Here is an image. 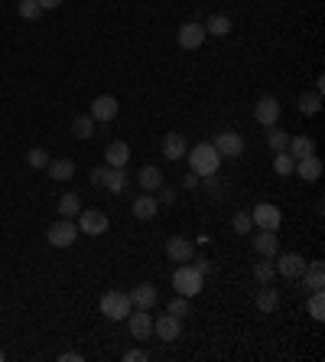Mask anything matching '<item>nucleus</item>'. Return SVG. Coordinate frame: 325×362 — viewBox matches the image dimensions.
<instances>
[{
  "mask_svg": "<svg viewBox=\"0 0 325 362\" xmlns=\"http://www.w3.org/2000/svg\"><path fill=\"white\" fill-rule=\"evenodd\" d=\"M186 160H189V167H192L195 176H202V180H205V176H212V173H218V167H222V157H218V151H215L208 141L189 147Z\"/></svg>",
  "mask_w": 325,
  "mask_h": 362,
  "instance_id": "obj_1",
  "label": "nucleus"
},
{
  "mask_svg": "<svg viewBox=\"0 0 325 362\" xmlns=\"http://www.w3.org/2000/svg\"><path fill=\"white\" fill-rule=\"evenodd\" d=\"M202 271L195 265H179L176 271H173V287H176V294L182 297H195V294H202Z\"/></svg>",
  "mask_w": 325,
  "mask_h": 362,
  "instance_id": "obj_2",
  "label": "nucleus"
},
{
  "mask_svg": "<svg viewBox=\"0 0 325 362\" xmlns=\"http://www.w3.org/2000/svg\"><path fill=\"white\" fill-rule=\"evenodd\" d=\"M130 310H133V304H130V297L124 294V291H104L101 294V314L108 316V320L121 323V320H127Z\"/></svg>",
  "mask_w": 325,
  "mask_h": 362,
  "instance_id": "obj_3",
  "label": "nucleus"
},
{
  "mask_svg": "<svg viewBox=\"0 0 325 362\" xmlns=\"http://www.w3.org/2000/svg\"><path fill=\"white\" fill-rule=\"evenodd\" d=\"M82 232H78V225H75L72 219H59V222H52L46 229V242L52 248H68V245H75V239H78Z\"/></svg>",
  "mask_w": 325,
  "mask_h": 362,
  "instance_id": "obj_4",
  "label": "nucleus"
},
{
  "mask_svg": "<svg viewBox=\"0 0 325 362\" xmlns=\"http://www.w3.org/2000/svg\"><path fill=\"white\" fill-rule=\"evenodd\" d=\"M212 147L218 151V157H228V160H238L244 153V137L238 131H218V137L212 141Z\"/></svg>",
  "mask_w": 325,
  "mask_h": 362,
  "instance_id": "obj_5",
  "label": "nucleus"
},
{
  "mask_svg": "<svg viewBox=\"0 0 325 362\" xmlns=\"http://www.w3.org/2000/svg\"><path fill=\"white\" fill-rule=\"evenodd\" d=\"M251 219L257 229H270V232H277L280 229V222H283V212H280V206H273V202H257L251 209Z\"/></svg>",
  "mask_w": 325,
  "mask_h": 362,
  "instance_id": "obj_6",
  "label": "nucleus"
},
{
  "mask_svg": "<svg viewBox=\"0 0 325 362\" xmlns=\"http://www.w3.org/2000/svg\"><path fill=\"white\" fill-rule=\"evenodd\" d=\"M78 232L98 239V235L108 232V216H104L101 209H82V212H78Z\"/></svg>",
  "mask_w": 325,
  "mask_h": 362,
  "instance_id": "obj_7",
  "label": "nucleus"
},
{
  "mask_svg": "<svg viewBox=\"0 0 325 362\" xmlns=\"http://www.w3.org/2000/svg\"><path fill=\"white\" fill-rule=\"evenodd\" d=\"M153 333H157L163 343H176L179 336H182V320H179V316H173L166 310L163 316H157V320H153Z\"/></svg>",
  "mask_w": 325,
  "mask_h": 362,
  "instance_id": "obj_8",
  "label": "nucleus"
},
{
  "mask_svg": "<svg viewBox=\"0 0 325 362\" xmlns=\"http://www.w3.org/2000/svg\"><path fill=\"white\" fill-rule=\"evenodd\" d=\"M127 297H130V304H133V310H153V307H157V300H159L157 284H150V281L137 284Z\"/></svg>",
  "mask_w": 325,
  "mask_h": 362,
  "instance_id": "obj_9",
  "label": "nucleus"
},
{
  "mask_svg": "<svg viewBox=\"0 0 325 362\" xmlns=\"http://www.w3.org/2000/svg\"><path fill=\"white\" fill-rule=\"evenodd\" d=\"M273 267H277V274H283V277H303V271H306V258L296 255V251H283L280 261H273Z\"/></svg>",
  "mask_w": 325,
  "mask_h": 362,
  "instance_id": "obj_10",
  "label": "nucleus"
},
{
  "mask_svg": "<svg viewBox=\"0 0 325 362\" xmlns=\"http://www.w3.org/2000/svg\"><path fill=\"white\" fill-rule=\"evenodd\" d=\"M254 121L263 124V127H270V124H277L280 121V102L273 95H263L254 105Z\"/></svg>",
  "mask_w": 325,
  "mask_h": 362,
  "instance_id": "obj_11",
  "label": "nucleus"
},
{
  "mask_svg": "<svg viewBox=\"0 0 325 362\" xmlns=\"http://www.w3.org/2000/svg\"><path fill=\"white\" fill-rule=\"evenodd\" d=\"M166 258H169V261L186 265V261H192V258H195V245L189 239H182V235H173V239L166 242Z\"/></svg>",
  "mask_w": 325,
  "mask_h": 362,
  "instance_id": "obj_12",
  "label": "nucleus"
},
{
  "mask_svg": "<svg viewBox=\"0 0 325 362\" xmlns=\"http://www.w3.org/2000/svg\"><path fill=\"white\" fill-rule=\"evenodd\" d=\"M202 43H205V27L198 20H189V23L179 27V46L182 49H198Z\"/></svg>",
  "mask_w": 325,
  "mask_h": 362,
  "instance_id": "obj_13",
  "label": "nucleus"
},
{
  "mask_svg": "<svg viewBox=\"0 0 325 362\" xmlns=\"http://www.w3.org/2000/svg\"><path fill=\"white\" fill-rule=\"evenodd\" d=\"M159 147H163V157H166V160H182V157H186V151H189V144H186V137H182V134L179 131H169L166 137H163V144H159Z\"/></svg>",
  "mask_w": 325,
  "mask_h": 362,
  "instance_id": "obj_14",
  "label": "nucleus"
},
{
  "mask_svg": "<svg viewBox=\"0 0 325 362\" xmlns=\"http://www.w3.org/2000/svg\"><path fill=\"white\" fill-rule=\"evenodd\" d=\"M117 111H121V105H117V98L114 95H98L92 102V118L94 121H114Z\"/></svg>",
  "mask_w": 325,
  "mask_h": 362,
  "instance_id": "obj_15",
  "label": "nucleus"
},
{
  "mask_svg": "<svg viewBox=\"0 0 325 362\" xmlns=\"http://www.w3.org/2000/svg\"><path fill=\"white\" fill-rule=\"evenodd\" d=\"M127 326H130V336L133 340H150V333H153V320H150V310H130L127 314Z\"/></svg>",
  "mask_w": 325,
  "mask_h": 362,
  "instance_id": "obj_16",
  "label": "nucleus"
},
{
  "mask_svg": "<svg viewBox=\"0 0 325 362\" xmlns=\"http://www.w3.org/2000/svg\"><path fill=\"white\" fill-rule=\"evenodd\" d=\"M293 173H296L303 183H316L319 176H322V160H319L316 153H312V157H303V160H296Z\"/></svg>",
  "mask_w": 325,
  "mask_h": 362,
  "instance_id": "obj_17",
  "label": "nucleus"
},
{
  "mask_svg": "<svg viewBox=\"0 0 325 362\" xmlns=\"http://www.w3.org/2000/svg\"><path fill=\"white\" fill-rule=\"evenodd\" d=\"M254 304H257L260 314H277L280 310V291L270 284H260L257 297H254Z\"/></svg>",
  "mask_w": 325,
  "mask_h": 362,
  "instance_id": "obj_18",
  "label": "nucleus"
},
{
  "mask_svg": "<svg viewBox=\"0 0 325 362\" xmlns=\"http://www.w3.org/2000/svg\"><path fill=\"white\" fill-rule=\"evenodd\" d=\"M254 251H257L260 258H277L280 239H277V235H273L270 229H260L257 235H254Z\"/></svg>",
  "mask_w": 325,
  "mask_h": 362,
  "instance_id": "obj_19",
  "label": "nucleus"
},
{
  "mask_svg": "<svg viewBox=\"0 0 325 362\" xmlns=\"http://www.w3.org/2000/svg\"><path fill=\"white\" fill-rule=\"evenodd\" d=\"M130 209H133V216H137V219H153V216H157V209H159V200L157 196H153V193H143V196H137V200H133V206H130Z\"/></svg>",
  "mask_w": 325,
  "mask_h": 362,
  "instance_id": "obj_20",
  "label": "nucleus"
},
{
  "mask_svg": "<svg viewBox=\"0 0 325 362\" xmlns=\"http://www.w3.org/2000/svg\"><path fill=\"white\" fill-rule=\"evenodd\" d=\"M137 183L140 186H143V193H157L159 186H163V170H159V167H143V170L137 173Z\"/></svg>",
  "mask_w": 325,
  "mask_h": 362,
  "instance_id": "obj_21",
  "label": "nucleus"
},
{
  "mask_svg": "<svg viewBox=\"0 0 325 362\" xmlns=\"http://www.w3.org/2000/svg\"><path fill=\"white\" fill-rule=\"evenodd\" d=\"M104 160H108V167H127V160H130V147H127L124 141L108 144V151H104Z\"/></svg>",
  "mask_w": 325,
  "mask_h": 362,
  "instance_id": "obj_22",
  "label": "nucleus"
},
{
  "mask_svg": "<svg viewBox=\"0 0 325 362\" xmlns=\"http://www.w3.org/2000/svg\"><path fill=\"white\" fill-rule=\"evenodd\" d=\"M287 153L293 160H303V157H312L316 153V141L312 137H289V147Z\"/></svg>",
  "mask_w": 325,
  "mask_h": 362,
  "instance_id": "obj_23",
  "label": "nucleus"
},
{
  "mask_svg": "<svg viewBox=\"0 0 325 362\" xmlns=\"http://www.w3.org/2000/svg\"><path fill=\"white\" fill-rule=\"evenodd\" d=\"M202 27H205V36H228L231 33V20L224 17V13H212Z\"/></svg>",
  "mask_w": 325,
  "mask_h": 362,
  "instance_id": "obj_24",
  "label": "nucleus"
},
{
  "mask_svg": "<svg viewBox=\"0 0 325 362\" xmlns=\"http://www.w3.org/2000/svg\"><path fill=\"white\" fill-rule=\"evenodd\" d=\"M127 170H124V167H111V170H108V180H104V190L108 193H114V196H121L124 190H127Z\"/></svg>",
  "mask_w": 325,
  "mask_h": 362,
  "instance_id": "obj_25",
  "label": "nucleus"
},
{
  "mask_svg": "<svg viewBox=\"0 0 325 362\" xmlns=\"http://www.w3.org/2000/svg\"><path fill=\"white\" fill-rule=\"evenodd\" d=\"M303 277H306L309 291H322V287H325V265H322V261H309L306 271H303Z\"/></svg>",
  "mask_w": 325,
  "mask_h": 362,
  "instance_id": "obj_26",
  "label": "nucleus"
},
{
  "mask_svg": "<svg viewBox=\"0 0 325 362\" xmlns=\"http://www.w3.org/2000/svg\"><path fill=\"white\" fill-rule=\"evenodd\" d=\"M46 167H49V176H52L56 183H65V180H72L75 176V163L72 160H49Z\"/></svg>",
  "mask_w": 325,
  "mask_h": 362,
  "instance_id": "obj_27",
  "label": "nucleus"
},
{
  "mask_svg": "<svg viewBox=\"0 0 325 362\" xmlns=\"http://www.w3.org/2000/svg\"><path fill=\"white\" fill-rule=\"evenodd\" d=\"M267 147H270L273 153H283V151L289 147V134L280 131L277 124H270V127H267Z\"/></svg>",
  "mask_w": 325,
  "mask_h": 362,
  "instance_id": "obj_28",
  "label": "nucleus"
},
{
  "mask_svg": "<svg viewBox=\"0 0 325 362\" xmlns=\"http://www.w3.org/2000/svg\"><path fill=\"white\" fill-rule=\"evenodd\" d=\"M82 212V200H78V193H65L62 200H59V216L62 219H75Z\"/></svg>",
  "mask_w": 325,
  "mask_h": 362,
  "instance_id": "obj_29",
  "label": "nucleus"
},
{
  "mask_svg": "<svg viewBox=\"0 0 325 362\" xmlns=\"http://www.w3.org/2000/svg\"><path fill=\"white\" fill-rule=\"evenodd\" d=\"M94 134V118L92 115H78L72 121V137H78V141H88Z\"/></svg>",
  "mask_w": 325,
  "mask_h": 362,
  "instance_id": "obj_30",
  "label": "nucleus"
},
{
  "mask_svg": "<svg viewBox=\"0 0 325 362\" xmlns=\"http://www.w3.org/2000/svg\"><path fill=\"white\" fill-rule=\"evenodd\" d=\"M319 108H322V92H303L299 95V111L303 115H319Z\"/></svg>",
  "mask_w": 325,
  "mask_h": 362,
  "instance_id": "obj_31",
  "label": "nucleus"
},
{
  "mask_svg": "<svg viewBox=\"0 0 325 362\" xmlns=\"http://www.w3.org/2000/svg\"><path fill=\"white\" fill-rule=\"evenodd\" d=\"M231 229L238 232V235H251V232H254V219H251V212H247V209L234 212V219H231Z\"/></svg>",
  "mask_w": 325,
  "mask_h": 362,
  "instance_id": "obj_32",
  "label": "nucleus"
},
{
  "mask_svg": "<svg viewBox=\"0 0 325 362\" xmlns=\"http://www.w3.org/2000/svg\"><path fill=\"white\" fill-rule=\"evenodd\" d=\"M254 277H257L260 284H273V277H277V267H273V261H257L254 265Z\"/></svg>",
  "mask_w": 325,
  "mask_h": 362,
  "instance_id": "obj_33",
  "label": "nucleus"
},
{
  "mask_svg": "<svg viewBox=\"0 0 325 362\" xmlns=\"http://www.w3.org/2000/svg\"><path fill=\"white\" fill-rule=\"evenodd\" d=\"M293 167H296V160H293L287 151L273 153V173H277V176H289V173H293Z\"/></svg>",
  "mask_w": 325,
  "mask_h": 362,
  "instance_id": "obj_34",
  "label": "nucleus"
},
{
  "mask_svg": "<svg viewBox=\"0 0 325 362\" xmlns=\"http://www.w3.org/2000/svg\"><path fill=\"white\" fill-rule=\"evenodd\" d=\"M169 314L173 316H179V320H182V316H189L192 314V304H189V297H182V294H176L173 297V300H169V307H166Z\"/></svg>",
  "mask_w": 325,
  "mask_h": 362,
  "instance_id": "obj_35",
  "label": "nucleus"
},
{
  "mask_svg": "<svg viewBox=\"0 0 325 362\" xmlns=\"http://www.w3.org/2000/svg\"><path fill=\"white\" fill-rule=\"evenodd\" d=\"M309 316L319 320V323L325 320V297H322V291H312V297H309Z\"/></svg>",
  "mask_w": 325,
  "mask_h": 362,
  "instance_id": "obj_36",
  "label": "nucleus"
},
{
  "mask_svg": "<svg viewBox=\"0 0 325 362\" xmlns=\"http://www.w3.org/2000/svg\"><path fill=\"white\" fill-rule=\"evenodd\" d=\"M43 7H39V0H20V17L23 20H39Z\"/></svg>",
  "mask_w": 325,
  "mask_h": 362,
  "instance_id": "obj_37",
  "label": "nucleus"
},
{
  "mask_svg": "<svg viewBox=\"0 0 325 362\" xmlns=\"http://www.w3.org/2000/svg\"><path fill=\"white\" fill-rule=\"evenodd\" d=\"M27 163L33 167V170H43V167L49 163V153L43 151V147H33V151L27 153Z\"/></svg>",
  "mask_w": 325,
  "mask_h": 362,
  "instance_id": "obj_38",
  "label": "nucleus"
},
{
  "mask_svg": "<svg viewBox=\"0 0 325 362\" xmlns=\"http://www.w3.org/2000/svg\"><path fill=\"white\" fill-rule=\"evenodd\" d=\"M108 170H111L108 163H104V167H94V170H92V183H94V186H104V180H108Z\"/></svg>",
  "mask_w": 325,
  "mask_h": 362,
  "instance_id": "obj_39",
  "label": "nucleus"
},
{
  "mask_svg": "<svg viewBox=\"0 0 325 362\" xmlns=\"http://www.w3.org/2000/svg\"><path fill=\"white\" fill-rule=\"evenodd\" d=\"M150 353H143V349H130V353H124V362H147Z\"/></svg>",
  "mask_w": 325,
  "mask_h": 362,
  "instance_id": "obj_40",
  "label": "nucleus"
},
{
  "mask_svg": "<svg viewBox=\"0 0 325 362\" xmlns=\"http://www.w3.org/2000/svg\"><path fill=\"white\" fill-rule=\"evenodd\" d=\"M198 183H202V176H195V173L189 170V173H186V180H182V186H186V190H195Z\"/></svg>",
  "mask_w": 325,
  "mask_h": 362,
  "instance_id": "obj_41",
  "label": "nucleus"
},
{
  "mask_svg": "<svg viewBox=\"0 0 325 362\" xmlns=\"http://www.w3.org/2000/svg\"><path fill=\"white\" fill-rule=\"evenodd\" d=\"M159 200H163V202H173V200H176V193H173V190H163V186H159Z\"/></svg>",
  "mask_w": 325,
  "mask_h": 362,
  "instance_id": "obj_42",
  "label": "nucleus"
},
{
  "mask_svg": "<svg viewBox=\"0 0 325 362\" xmlns=\"http://www.w3.org/2000/svg\"><path fill=\"white\" fill-rule=\"evenodd\" d=\"M59 4H62V0H39V7H43V10H56Z\"/></svg>",
  "mask_w": 325,
  "mask_h": 362,
  "instance_id": "obj_43",
  "label": "nucleus"
},
{
  "mask_svg": "<svg viewBox=\"0 0 325 362\" xmlns=\"http://www.w3.org/2000/svg\"><path fill=\"white\" fill-rule=\"evenodd\" d=\"M195 267H198V271H202V274H208V267H212V265H208V261H205V258H198V261H195Z\"/></svg>",
  "mask_w": 325,
  "mask_h": 362,
  "instance_id": "obj_44",
  "label": "nucleus"
},
{
  "mask_svg": "<svg viewBox=\"0 0 325 362\" xmlns=\"http://www.w3.org/2000/svg\"><path fill=\"white\" fill-rule=\"evenodd\" d=\"M62 359L65 362H82V356H78V353H62Z\"/></svg>",
  "mask_w": 325,
  "mask_h": 362,
  "instance_id": "obj_45",
  "label": "nucleus"
},
{
  "mask_svg": "<svg viewBox=\"0 0 325 362\" xmlns=\"http://www.w3.org/2000/svg\"><path fill=\"white\" fill-rule=\"evenodd\" d=\"M3 359H7V353H3V349H0V362H3Z\"/></svg>",
  "mask_w": 325,
  "mask_h": 362,
  "instance_id": "obj_46",
  "label": "nucleus"
}]
</instances>
